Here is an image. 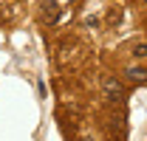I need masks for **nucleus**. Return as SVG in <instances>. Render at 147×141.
Masks as SVG:
<instances>
[{
    "label": "nucleus",
    "mask_w": 147,
    "mask_h": 141,
    "mask_svg": "<svg viewBox=\"0 0 147 141\" xmlns=\"http://www.w3.org/2000/svg\"><path fill=\"white\" fill-rule=\"evenodd\" d=\"M102 93L113 105H125V99H127V90H125V85L116 76H102Z\"/></svg>",
    "instance_id": "obj_1"
},
{
    "label": "nucleus",
    "mask_w": 147,
    "mask_h": 141,
    "mask_svg": "<svg viewBox=\"0 0 147 141\" xmlns=\"http://www.w3.org/2000/svg\"><path fill=\"white\" fill-rule=\"evenodd\" d=\"M62 14V9H59V3L57 0H42L40 3V20L45 23V26H54L57 20Z\"/></svg>",
    "instance_id": "obj_2"
},
{
    "label": "nucleus",
    "mask_w": 147,
    "mask_h": 141,
    "mask_svg": "<svg viewBox=\"0 0 147 141\" xmlns=\"http://www.w3.org/2000/svg\"><path fill=\"white\" fill-rule=\"evenodd\" d=\"M125 76H127L130 82H136V85H147V70L144 68H127Z\"/></svg>",
    "instance_id": "obj_3"
},
{
    "label": "nucleus",
    "mask_w": 147,
    "mask_h": 141,
    "mask_svg": "<svg viewBox=\"0 0 147 141\" xmlns=\"http://www.w3.org/2000/svg\"><path fill=\"white\" fill-rule=\"evenodd\" d=\"M130 54H133L136 59H147V42H136V45L130 48Z\"/></svg>",
    "instance_id": "obj_4"
},
{
    "label": "nucleus",
    "mask_w": 147,
    "mask_h": 141,
    "mask_svg": "<svg viewBox=\"0 0 147 141\" xmlns=\"http://www.w3.org/2000/svg\"><path fill=\"white\" fill-rule=\"evenodd\" d=\"M144 3H147V0H144Z\"/></svg>",
    "instance_id": "obj_5"
}]
</instances>
